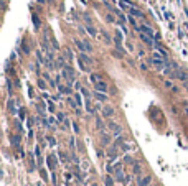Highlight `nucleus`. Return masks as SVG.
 <instances>
[{
  "instance_id": "f257e3e1",
  "label": "nucleus",
  "mask_w": 188,
  "mask_h": 186,
  "mask_svg": "<svg viewBox=\"0 0 188 186\" xmlns=\"http://www.w3.org/2000/svg\"><path fill=\"white\" fill-rule=\"evenodd\" d=\"M78 64H79V68H81V71H89V66L92 64V58H89L86 53H79Z\"/></svg>"
},
{
  "instance_id": "f03ea898",
  "label": "nucleus",
  "mask_w": 188,
  "mask_h": 186,
  "mask_svg": "<svg viewBox=\"0 0 188 186\" xmlns=\"http://www.w3.org/2000/svg\"><path fill=\"white\" fill-rule=\"evenodd\" d=\"M112 173H114V178H116L119 183L127 181V178L124 176V171H122V163H117L116 166H112Z\"/></svg>"
},
{
  "instance_id": "7ed1b4c3",
  "label": "nucleus",
  "mask_w": 188,
  "mask_h": 186,
  "mask_svg": "<svg viewBox=\"0 0 188 186\" xmlns=\"http://www.w3.org/2000/svg\"><path fill=\"white\" fill-rule=\"evenodd\" d=\"M150 63H152L153 68L159 69V71H163V69H165V59H163V58H159V54L150 58Z\"/></svg>"
},
{
  "instance_id": "20e7f679",
  "label": "nucleus",
  "mask_w": 188,
  "mask_h": 186,
  "mask_svg": "<svg viewBox=\"0 0 188 186\" xmlns=\"http://www.w3.org/2000/svg\"><path fill=\"white\" fill-rule=\"evenodd\" d=\"M74 45L78 46L79 53H89V51H91V46H89L88 43H83V41H74Z\"/></svg>"
},
{
  "instance_id": "39448f33",
  "label": "nucleus",
  "mask_w": 188,
  "mask_h": 186,
  "mask_svg": "<svg viewBox=\"0 0 188 186\" xmlns=\"http://www.w3.org/2000/svg\"><path fill=\"white\" fill-rule=\"evenodd\" d=\"M137 186H152V176H145V178H140V176H139Z\"/></svg>"
},
{
  "instance_id": "423d86ee",
  "label": "nucleus",
  "mask_w": 188,
  "mask_h": 186,
  "mask_svg": "<svg viewBox=\"0 0 188 186\" xmlns=\"http://www.w3.org/2000/svg\"><path fill=\"white\" fill-rule=\"evenodd\" d=\"M63 78L68 79V81H73L74 79V72H73L71 68H64L63 69Z\"/></svg>"
},
{
  "instance_id": "0eeeda50",
  "label": "nucleus",
  "mask_w": 188,
  "mask_h": 186,
  "mask_svg": "<svg viewBox=\"0 0 188 186\" xmlns=\"http://www.w3.org/2000/svg\"><path fill=\"white\" fill-rule=\"evenodd\" d=\"M94 87H96L97 92H104V94L107 92V84H106V81H101V82H97V84H94Z\"/></svg>"
},
{
  "instance_id": "6e6552de",
  "label": "nucleus",
  "mask_w": 188,
  "mask_h": 186,
  "mask_svg": "<svg viewBox=\"0 0 188 186\" xmlns=\"http://www.w3.org/2000/svg\"><path fill=\"white\" fill-rule=\"evenodd\" d=\"M140 33H144V35H149V36H157L155 31H153L150 26H147V25H142V26H140Z\"/></svg>"
},
{
  "instance_id": "1a4fd4ad",
  "label": "nucleus",
  "mask_w": 188,
  "mask_h": 186,
  "mask_svg": "<svg viewBox=\"0 0 188 186\" xmlns=\"http://www.w3.org/2000/svg\"><path fill=\"white\" fill-rule=\"evenodd\" d=\"M107 125H109V129L112 130L114 133H116V135H119V133L122 132V129H121V125H117L116 122H109V124H107Z\"/></svg>"
},
{
  "instance_id": "9d476101",
  "label": "nucleus",
  "mask_w": 188,
  "mask_h": 186,
  "mask_svg": "<svg viewBox=\"0 0 188 186\" xmlns=\"http://www.w3.org/2000/svg\"><path fill=\"white\" fill-rule=\"evenodd\" d=\"M102 115H104V117H111V115H114V109L111 107V105H104Z\"/></svg>"
},
{
  "instance_id": "9b49d317",
  "label": "nucleus",
  "mask_w": 188,
  "mask_h": 186,
  "mask_svg": "<svg viewBox=\"0 0 188 186\" xmlns=\"http://www.w3.org/2000/svg\"><path fill=\"white\" fill-rule=\"evenodd\" d=\"M89 81H91L92 84H97V82L104 81V79L101 78V74H96V72H92V74H91V78H89Z\"/></svg>"
},
{
  "instance_id": "f8f14e48",
  "label": "nucleus",
  "mask_w": 188,
  "mask_h": 186,
  "mask_svg": "<svg viewBox=\"0 0 188 186\" xmlns=\"http://www.w3.org/2000/svg\"><path fill=\"white\" fill-rule=\"evenodd\" d=\"M130 17H139V18H144L145 15H144V12H140V10H137V8H134V7H132V8H130Z\"/></svg>"
},
{
  "instance_id": "ddd939ff",
  "label": "nucleus",
  "mask_w": 188,
  "mask_h": 186,
  "mask_svg": "<svg viewBox=\"0 0 188 186\" xmlns=\"http://www.w3.org/2000/svg\"><path fill=\"white\" fill-rule=\"evenodd\" d=\"M140 38H142V41H145L147 45H153V38L149 35H144V33H140Z\"/></svg>"
},
{
  "instance_id": "4468645a",
  "label": "nucleus",
  "mask_w": 188,
  "mask_h": 186,
  "mask_svg": "<svg viewBox=\"0 0 188 186\" xmlns=\"http://www.w3.org/2000/svg\"><path fill=\"white\" fill-rule=\"evenodd\" d=\"M175 74H177V78H178V79H181V81H187V74L183 72V69L177 68V72H175Z\"/></svg>"
},
{
  "instance_id": "2eb2a0df",
  "label": "nucleus",
  "mask_w": 188,
  "mask_h": 186,
  "mask_svg": "<svg viewBox=\"0 0 188 186\" xmlns=\"http://www.w3.org/2000/svg\"><path fill=\"white\" fill-rule=\"evenodd\" d=\"M94 97H96L97 100H101V102H104V100L107 99V97H106V94H104V92H97V91L94 92Z\"/></svg>"
},
{
  "instance_id": "dca6fc26",
  "label": "nucleus",
  "mask_w": 188,
  "mask_h": 186,
  "mask_svg": "<svg viewBox=\"0 0 188 186\" xmlns=\"http://www.w3.org/2000/svg\"><path fill=\"white\" fill-rule=\"evenodd\" d=\"M106 186H114V179H112V176H106Z\"/></svg>"
},
{
  "instance_id": "f3484780",
  "label": "nucleus",
  "mask_w": 188,
  "mask_h": 186,
  "mask_svg": "<svg viewBox=\"0 0 188 186\" xmlns=\"http://www.w3.org/2000/svg\"><path fill=\"white\" fill-rule=\"evenodd\" d=\"M12 143H15V147H20V138H18V135L12 137Z\"/></svg>"
},
{
  "instance_id": "a211bd4d",
  "label": "nucleus",
  "mask_w": 188,
  "mask_h": 186,
  "mask_svg": "<svg viewBox=\"0 0 188 186\" xmlns=\"http://www.w3.org/2000/svg\"><path fill=\"white\" fill-rule=\"evenodd\" d=\"M86 30H88V33H89V35H91V36H96V35H97V31H96V30H94V26H88V28H86Z\"/></svg>"
},
{
  "instance_id": "6ab92c4d",
  "label": "nucleus",
  "mask_w": 188,
  "mask_h": 186,
  "mask_svg": "<svg viewBox=\"0 0 188 186\" xmlns=\"http://www.w3.org/2000/svg\"><path fill=\"white\" fill-rule=\"evenodd\" d=\"M134 175H140V165L139 163H134Z\"/></svg>"
},
{
  "instance_id": "aec40b11",
  "label": "nucleus",
  "mask_w": 188,
  "mask_h": 186,
  "mask_svg": "<svg viewBox=\"0 0 188 186\" xmlns=\"http://www.w3.org/2000/svg\"><path fill=\"white\" fill-rule=\"evenodd\" d=\"M60 91H61V92H64V94H69V92H71V89H69V87H63V86H60Z\"/></svg>"
},
{
  "instance_id": "412c9836",
  "label": "nucleus",
  "mask_w": 188,
  "mask_h": 186,
  "mask_svg": "<svg viewBox=\"0 0 188 186\" xmlns=\"http://www.w3.org/2000/svg\"><path fill=\"white\" fill-rule=\"evenodd\" d=\"M86 109H88V112H94V111H92V107H91V102H89V100L86 102Z\"/></svg>"
},
{
  "instance_id": "4be33fe9",
  "label": "nucleus",
  "mask_w": 188,
  "mask_h": 186,
  "mask_svg": "<svg viewBox=\"0 0 188 186\" xmlns=\"http://www.w3.org/2000/svg\"><path fill=\"white\" fill-rule=\"evenodd\" d=\"M68 102H69V104H71V105H73V107H74V109H78V105H76V102H74V100L71 99V97L68 99Z\"/></svg>"
},
{
  "instance_id": "5701e85b",
  "label": "nucleus",
  "mask_w": 188,
  "mask_h": 186,
  "mask_svg": "<svg viewBox=\"0 0 188 186\" xmlns=\"http://www.w3.org/2000/svg\"><path fill=\"white\" fill-rule=\"evenodd\" d=\"M76 104H78V105H81V96H79V94H76Z\"/></svg>"
},
{
  "instance_id": "b1692460",
  "label": "nucleus",
  "mask_w": 188,
  "mask_h": 186,
  "mask_svg": "<svg viewBox=\"0 0 188 186\" xmlns=\"http://www.w3.org/2000/svg\"><path fill=\"white\" fill-rule=\"evenodd\" d=\"M48 142H50V145H56V140L51 138V137H48Z\"/></svg>"
},
{
  "instance_id": "393cba45",
  "label": "nucleus",
  "mask_w": 188,
  "mask_h": 186,
  "mask_svg": "<svg viewBox=\"0 0 188 186\" xmlns=\"http://www.w3.org/2000/svg\"><path fill=\"white\" fill-rule=\"evenodd\" d=\"M107 22H111V23L114 22V17H112V15H107Z\"/></svg>"
},
{
  "instance_id": "a878e982",
  "label": "nucleus",
  "mask_w": 188,
  "mask_h": 186,
  "mask_svg": "<svg viewBox=\"0 0 188 186\" xmlns=\"http://www.w3.org/2000/svg\"><path fill=\"white\" fill-rule=\"evenodd\" d=\"M38 86L41 87V89H45V82H43V81H38Z\"/></svg>"
},
{
  "instance_id": "bb28decb",
  "label": "nucleus",
  "mask_w": 188,
  "mask_h": 186,
  "mask_svg": "<svg viewBox=\"0 0 188 186\" xmlns=\"http://www.w3.org/2000/svg\"><path fill=\"white\" fill-rule=\"evenodd\" d=\"M38 2H45V0H38Z\"/></svg>"
},
{
  "instance_id": "cd10ccee",
  "label": "nucleus",
  "mask_w": 188,
  "mask_h": 186,
  "mask_svg": "<svg viewBox=\"0 0 188 186\" xmlns=\"http://www.w3.org/2000/svg\"><path fill=\"white\" fill-rule=\"evenodd\" d=\"M187 89H188V82H187Z\"/></svg>"
},
{
  "instance_id": "c85d7f7f",
  "label": "nucleus",
  "mask_w": 188,
  "mask_h": 186,
  "mask_svg": "<svg viewBox=\"0 0 188 186\" xmlns=\"http://www.w3.org/2000/svg\"><path fill=\"white\" fill-rule=\"evenodd\" d=\"M152 186H159V185H152Z\"/></svg>"
}]
</instances>
